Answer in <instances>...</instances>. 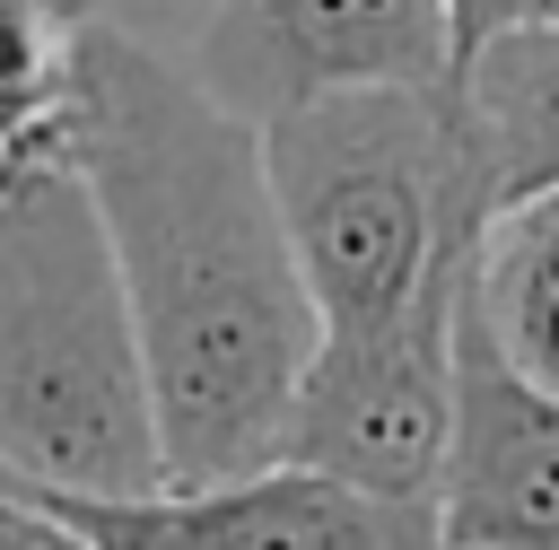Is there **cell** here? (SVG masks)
<instances>
[{
    "mask_svg": "<svg viewBox=\"0 0 559 550\" xmlns=\"http://www.w3.org/2000/svg\"><path fill=\"white\" fill-rule=\"evenodd\" d=\"M61 131L140 323L166 489L262 471L323 340L262 175V131L122 26L70 35Z\"/></svg>",
    "mask_w": 559,
    "mask_h": 550,
    "instance_id": "1",
    "label": "cell"
},
{
    "mask_svg": "<svg viewBox=\"0 0 559 550\" xmlns=\"http://www.w3.org/2000/svg\"><path fill=\"white\" fill-rule=\"evenodd\" d=\"M262 175L323 332H376L445 297L489 236V166L463 79L349 87L262 131Z\"/></svg>",
    "mask_w": 559,
    "mask_h": 550,
    "instance_id": "2",
    "label": "cell"
},
{
    "mask_svg": "<svg viewBox=\"0 0 559 550\" xmlns=\"http://www.w3.org/2000/svg\"><path fill=\"white\" fill-rule=\"evenodd\" d=\"M0 471L26 498L166 489L140 323L70 166L0 183Z\"/></svg>",
    "mask_w": 559,
    "mask_h": 550,
    "instance_id": "3",
    "label": "cell"
},
{
    "mask_svg": "<svg viewBox=\"0 0 559 550\" xmlns=\"http://www.w3.org/2000/svg\"><path fill=\"white\" fill-rule=\"evenodd\" d=\"M472 279V271H463ZM463 279L402 323L376 332H323L314 367L288 402L280 454L288 471L341 480L376 515H393L419 550H437V498H445V445H454V306Z\"/></svg>",
    "mask_w": 559,
    "mask_h": 550,
    "instance_id": "4",
    "label": "cell"
},
{
    "mask_svg": "<svg viewBox=\"0 0 559 550\" xmlns=\"http://www.w3.org/2000/svg\"><path fill=\"white\" fill-rule=\"evenodd\" d=\"M192 79L253 131L349 87H437L454 79L445 0H210Z\"/></svg>",
    "mask_w": 559,
    "mask_h": 550,
    "instance_id": "5",
    "label": "cell"
},
{
    "mask_svg": "<svg viewBox=\"0 0 559 550\" xmlns=\"http://www.w3.org/2000/svg\"><path fill=\"white\" fill-rule=\"evenodd\" d=\"M437 550H559V402L533 393L454 306V445L437 498Z\"/></svg>",
    "mask_w": 559,
    "mask_h": 550,
    "instance_id": "6",
    "label": "cell"
},
{
    "mask_svg": "<svg viewBox=\"0 0 559 550\" xmlns=\"http://www.w3.org/2000/svg\"><path fill=\"white\" fill-rule=\"evenodd\" d=\"M79 550H419L393 515L349 498L341 480L262 463L210 489L148 498H35Z\"/></svg>",
    "mask_w": 559,
    "mask_h": 550,
    "instance_id": "7",
    "label": "cell"
},
{
    "mask_svg": "<svg viewBox=\"0 0 559 550\" xmlns=\"http://www.w3.org/2000/svg\"><path fill=\"white\" fill-rule=\"evenodd\" d=\"M480 166H489V218L559 192V35H507L463 70Z\"/></svg>",
    "mask_w": 559,
    "mask_h": 550,
    "instance_id": "8",
    "label": "cell"
},
{
    "mask_svg": "<svg viewBox=\"0 0 559 550\" xmlns=\"http://www.w3.org/2000/svg\"><path fill=\"white\" fill-rule=\"evenodd\" d=\"M472 314L498 340V358L559 402V192L489 218L472 262Z\"/></svg>",
    "mask_w": 559,
    "mask_h": 550,
    "instance_id": "9",
    "label": "cell"
},
{
    "mask_svg": "<svg viewBox=\"0 0 559 550\" xmlns=\"http://www.w3.org/2000/svg\"><path fill=\"white\" fill-rule=\"evenodd\" d=\"M507 35H559V0H445V44H454V79L507 44Z\"/></svg>",
    "mask_w": 559,
    "mask_h": 550,
    "instance_id": "10",
    "label": "cell"
},
{
    "mask_svg": "<svg viewBox=\"0 0 559 550\" xmlns=\"http://www.w3.org/2000/svg\"><path fill=\"white\" fill-rule=\"evenodd\" d=\"M0 550H79V541H70L17 480H0Z\"/></svg>",
    "mask_w": 559,
    "mask_h": 550,
    "instance_id": "11",
    "label": "cell"
},
{
    "mask_svg": "<svg viewBox=\"0 0 559 550\" xmlns=\"http://www.w3.org/2000/svg\"><path fill=\"white\" fill-rule=\"evenodd\" d=\"M0 480H9V471H0Z\"/></svg>",
    "mask_w": 559,
    "mask_h": 550,
    "instance_id": "12",
    "label": "cell"
}]
</instances>
